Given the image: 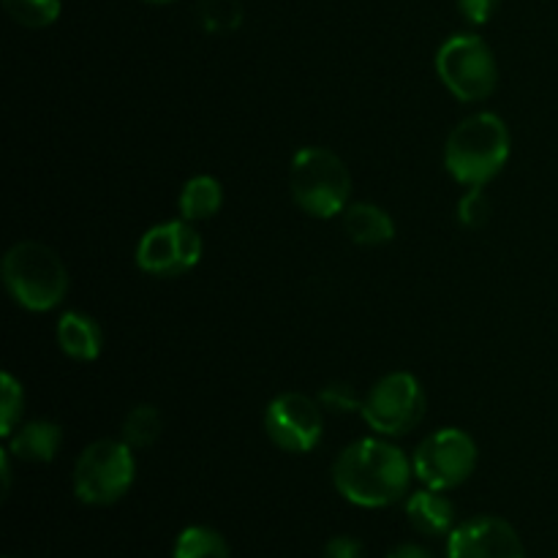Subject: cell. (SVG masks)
<instances>
[{"mask_svg":"<svg viewBox=\"0 0 558 558\" xmlns=\"http://www.w3.org/2000/svg\"><path fill=\"white\" fill-rule=\"evenodd\" d=\"M414 463L407 452L381 439H360L343 447L332 463V485L349 505L379 510L409 494Z\"/></svg>","mask_w":558,"mask_h":558,"instance_id":"1","label":"cell"},{"mask_svg":"<svg viewBox=\"0 0 558 558\" xmlns=\"http://www.w3.org/2000/svg\"><path fill=\"white\" fill-rule=\"evenodd\" d=\"M510 129L494 112H477L450 131L445 145V167L456 183L485 189L510 158Z\"/></svg>","mask_w":558,"mask_h":558,"instance_id":"2","label":"cell"},{"mask_svg":"<svg viewBox=\"0 0 558 558\" xmlns=\"http://www.w3.org/2000/svg\"><path fill=\"white\" fill-rule=\"evenodd\" d=\"M3 283L22 308L41 314L58 308L69 292V270L49 245L25 240L5 251Z\"/></svg>","mask_w":558,"mask_h":558,"instance_id":"3","label":"cell"},{"mask_svg":"<svg viewBox=\"0 0 558 558\" xmlns=\"http://www.w3.org/2000/svg\"><path fill=\"white\" fill-rule=\"evenodd\" d=\"M289 189L300 210L314 218H332L349 207L352 174L327 147H303L289 167Z\"/></svg>","mask_w":558,"mask_h":558,"instance_id":"4","label":"cell"},{"mask_svg":"<svg viewBox=\"0 0 558 558\" xmlns=\"http://www.w3.org/2000/svg\"><path fill=\"white\" fill-rule=\"evenodd\" d=\"M136 461L123 439H98L74 463V494L82 505L109 507L134 485Z\"/></svg>","mask_w":558,"mask_h":558,"instance_id":"5","label":"cell"},{"mask_svg":"<svg viewBox=\"0 0 558 558\" xmlns=\"http://www.w3.org/2000/svg\"><path fill=\"white\" fill-rule=\"evenodd\" d=\"M436 74L463 104L485 101L499 85V65L488 44L474 33L450 36L436 52Z\"/></svg>","mask_w":558,"mask_h":558,"instance_id":"6","label":"cell"},{"mask_svg":"<svg viewBox=\"0 0 558 558\" xmlns=\"http://www.w3.org/2000/svg\"><path fill=\"white\" fill-rule=\"evenodd\" d=\"M363 420L379 436H407L425 417V392L417 376L407 371L387 374L371 387L363 403Z\"/></svg>","mask_w":558,"mask_h":558,"instance_id":"7","label":"cell"},{"mask_svg":"<svg viewBox=\"0 0 558 558\" xmlns=\"http://www.w3.org/2000/svg\"><path fill=\"white\" fill-rule=\"evenodd\" d=\"M477 441L461 428H441L425 436L414 452V477L434 490H452L477 469Z\"/></svg>","mask_w":558,"mask_h":558,"instance_id":"8","label":"cell"},{"mask_svg":"<svg viewBox=\"0 0 558 558\" xmlns=\"http://www.w3.org/2000/svg\"><path fill=\"white\" fill-rule=\"evenodd\" d=\"M202 259V238L191 221H163L147 229L136 245V265L156 278H178L194 270Z\"/></svg>","mask_w":558,"mask_h":558,"instance_id":"9","label":"cell"},{"mask_svg":"<svg viewBox=\"0 0 558 558\" xmlns=\"http://www.w3.org/2000/svg\"><path fill=\"white\" fill-rule=\"evenodd\" d=\"M265 430L283 452H311L322 441L325 409L303 392H283L272 398L265 412Z\"/></svg>","mask_w":558,"mask_h":558,"instance_id":"10","label":"cell"},{"mask_svg":"<svg viewBox=\"0 0 558 558\" xmlns=\"http://www.w3.org/2000/svg\"><path fill=\"white\" fill-rule=\"evenodd\" d=\"M447 558H526L515 529L496 515L469 518L447 537Z\"/></svg>","mask_w":558,"mask_h":558,"instance_id":"11","label":"cell"},{"mask_svg":"<svg viewBox=\"0 0 558 558\" xmlns=\"http://www.w3.org/2000/svg\"><path fill=\"white\" fill-rule=\"evenodd\" d=\"M407 518L425 537H450L456 529V507L447 499L445 490L423 488L407 499Z\"/></svg>","mask_w":558,"mask_h":558,"instance_id":"12","label":"cell"},{"mask_svg":"<svg viewBox=\"0 0 558 558\" xmlns=\"http://www.w3.org/2000/svg\"><path fill=\"white\" fill-rule=\"evenodd\" d=\"M63 445V430L49 420H33L9 436V452L27 463H49Z\"/></svg>","mask_w":558,"mask_h":558,"instance_id":"13","label":"cell"},{"mask_svg":"<svg viewBox=\"0 0 558 558\" xmlns=\"http://www.w3.org/2000/svg\"><path fill=\"white\" fill-rule=\"evenodd\" d=\"M58 347L60 352L69 354L71 360H82V363H93V360L101 354L104 336L101 327L96 325V319H90L87 314L80 311H65L58 319Z\"/></svg>","mask_w":558,"mask_h":558,"instance_id":"14","label":"cell"},{"mask_svg":"<svg viewBox=\"0 0 558 558\" xmlns=\"http://www.w3.org/2000/svg\"><path fill=\"white\" fill-rule=\"evenodd\" d=\"M341 218L349 240L365 248H376L396 238V221L387 216V210L371 202H354L341 213Z\"/></svg>","mask_w":558,"mask_h":558,"instance_id":"15","label":"cell"},{"mask_svg":"<svg viewBox=\"0 0 558 558\" xmlns=\"http://www.w3.org/2000/svg\"><path fill=\"white\" fill-rule=\"evenodd\" d=\"M223 205V189L216 178L210 174H196L180 191V216L185 221H207V218L216 216Z\"/></svg>","mask_w":558,"mask_h":558,"instance_id":"16","label":"cell"},{"mask_svg":"<svg viewBox=\"0 0 558 558\" xmlns=\"http://www.w3.org/2000/svg\"><path fill=\"white\" fill-rule=\"evenodd\" d=\"M174 558H232L229 545L216 529L189 526L174 543Z\"/></svg>","mask_w":558,"mask_h":558,"instance_id":"17","label":"cell"},{"mask_svg":"<svg viewBox=\"0 0 558 558\" xmlns=\"http://www.w3.org/2000/svg\"><path fill=\"white\" fill-rule=\"evenodd\" d=\"M161 430L163 417L150 403L134 407L123 420V441L131 447H150L153 441H158Z\"/></svg>","mask_w":558,"mask_h":558,"instance_id":"18","label":"cell"},{"mask_svg":"<svg viewBox=\"0 0 558 558\" xmlns=\"http://www.w3.org/2000/svg\"><path fill=\"white\" fill-rule=\"evenodd\" d=\"M3 5L16 25L31 27V31H41V27L54 25L60 16V9H63L60 0H3Z\"/></svg>","mask_w":558,"mask_h":558,"instance_id":"19","label":"cell"},{"mask_svg":"<svg viewBox=\"0 0 558 558\" xmlns=\"http://www.w3.org/2000/svg\"><path fill=\"white\" fill-rule=\"evenodd\" d=\"M199 22L207 33H232L243 25L240 0H202Z\"/></svg>","mask_w":558,"mask_h":558,"instance_id":"20","label":"cell"},{"mask_svg":"<svg viewBox=\"0 0 558 558\" xmlns=\"http://www.w3.org/2000/svg\"><path fill=\"white\" fill-rule=\"evenodd\" d=\"M22 407H25L22 385L11 374H3L0 376V434H14L16 423L22 420Z\"/></svg>","mask_w":558,"mask_h":558,"instance_id":"21","label":"cell"},{"mask_svg":"<svg viewBox=\"0 0 558 558\" xmlns=\"http://www.w3.org/2000/svg\"><path fill=\"white\" fill-rule=\"evenodd\" d=\"M316 401H319L322 409L330 414H352L363 412L365 398L360 396L352 385H347V381H332V385H327L325 390L319 392Z\"/></svg>","mask_w":558,"mask_h":558,"instance_id":"22","label":"cell"},{"mask_svg":"<svg viewBox=\"0 0 558 558\" xmlns=\"http://www.w3.org/2000/svg\"><path fill=\"white\" fill-rule=\"evenodd\" d=\"M490 218V199L483 189H469V194L458 202V221L469 229L485 227Z\"/></svg>","mask_w":558,"mask_h":558,"instance_id":"23","label":"cell"},{"mask_svg":"<svg viewBox=\"0 0 558 558\" xmlns=\"http://www.w3.org/2000/svg\"><path fill=\"white\" fill-rule=\"evenodd\" d=\"M501 0H458V9L472 25H485L496 14Z\"/></svg>","mask_w":558,"mask_h":558,"instance_id":"24","label":"cell"},{"mask_svg":"<svg viewBox=\"0 0 558 558\" xmlns=\"http://www.w3.org/2000/svg\"><path fill=\"white\" fill-rule=\"evenodd\" d=\"M325 558H365V554L354 537H336L325 545Z\"/></svg>","mask_w":558,"mask_h":558,"instance_id":"25","label":"cell"},{"mask_svg":"<svg viewBox=\"0 0 558 558\" xmlns=\"http://www.w3.org/2000/svg\"><path fill=\"white\" fill-rule=\"evenodd\" d=\"M387 558H434L428 548H423V545H414V543H407V545H398L396 550H390Z\"/></svg>","mask_w":558,"mask_h":558,"instance_id":"26","label":"cell"},{"mask_svg":"<svg viewBox=\"0 0 558 558\" xmlns=\"http://www.w3.org/2000/svg\"><path fill=\"white\" fill-rule=\"evenodd\" d=\"M145 3H153V5H163V3H172V0H145Z\"/></svg>","mask_w":558,"mask_h":558,"instance_id":"27","label":"cell"}]
</instances>
